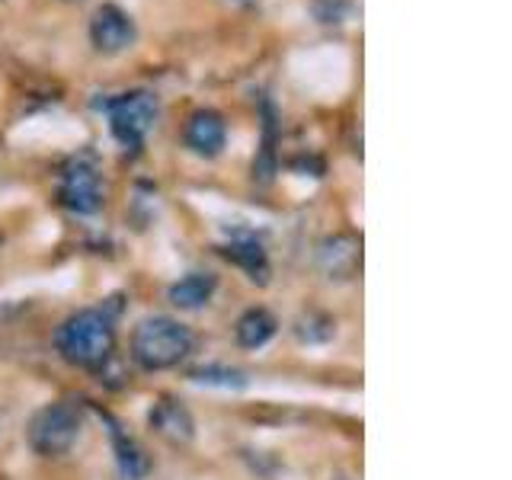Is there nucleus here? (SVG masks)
Returning a JSON list of instances; mask_svg holds the SVG:
<instances>
[{
	"mask_svg": "<svg viewBox=\"0 0 512 480\" xmlns=\"http://www.w3.org/2000/svg\"><path fill=\"white\" fill-rule=\"evenodd\" d=\"M55 343L64 362L77 368H103L116 352V327H112V317L106 311L87 308L64 320Z\"/></svg>",
	"mask_w": 512,
	"mask_h": 480,
	"instance_id": "f257e3e1",
	"label": "nucleus"
},
{
	"mask_svg": "<svg viewBox=\"0 0 512 480\" xmlns=\"http://www.w3.org/2000/svg\"><path fill=\"white\" fill-rule=\"evenodd\" d=\"M192 346H196V336L173 317H148L132 333V359L144 372H164V368L180 365Z\"/></svg>",
	"mask_w": 512,
	"mask_h": 480,
	"instance_id": "f03ea898",
	"label": "nucleus"
},
{
	"mask_svg": "<svg viewBox=\"0 0 512 480\" xmlns=\"http://www.w3.org/2000/svg\"><path fill=\"white\" fill-rule=\"evenodd\" d=\"M80 429H84V416H80V410L74 404H68V400H58V404H48L32 416L26 439L36 455L58 458L64 452H71L74 442L80 439Z\"/></svg>",
	"mask_w": 512,
	"mask_h": 480,
	"instance_id": "7ed1b4c3",
	"label": "nucleus"
},
{
	"mask_svg": "<svg viewBox=\"0 0 512 480\" xmlns=\"http://www.w3.org/2000/svg\"><path fill=\"white\" fill-rule=\"evenodd\" d=\"M103 106L109 112L112 135L119 138V144H125V148H132V151H138L144 144V138H148V132L157 122V112H160L157 100L148 90L122 93V96H116V100H109Z\"/></svg>",
	"mask_w": 512,
	"mask_h": 480,
	"instance_id": "20e7f679",
	"label": "nucleus"
},
{
	"mask_svg": "<svg viewBox=\"0 0 512 480\" xmlns=\"http://www.w3.org/2000/svg\"><path fill=\"white\" fill-rule=\"evenodd\" d=\"M61 205L71 208L74 215H93L103 205V189H100V173H96L90 157L71 160L61 173Z\"/></svg>",
	"mask_w": 512,
	"mask_h": 480,
	"instance_id": "39448f33",
	"label": "nucleus"
},
{
	"mask_svg": "<svg viewBox=\"0 0 512 480\" xmlns=\"http://www.w3.org/2000/svg\"><path fill=\"white\" fill-rule=\"evenodd\" d=\"M138 39V29H135V20L128 16L122 7L116 4H103L100 10L93 13L90 20V42L96 52L103 55H119L125 52L128 45Z\"/></svg>",
	"mask_w": 512,
	"mask_h": 480,
	"instance_id": "423d86ee",
	"label": "nucleus"
},
{
	"mask_svg": "<svg viewBox=\"0 0 512 480\" xmlns=\"http://www.w3.org/2000/svg\"><path fill=\"white\" fill-rule=\"evenodd\" d=\"M317 260L330 279H340V282L356 279V272L362 269V240L352 234L327 237L324 244H320Z\"/></svg>",
	"mask_w": 512,
	"mask_h": 480,
	"instance_id": "0eeeda50",
	"label": "nucleus"
},
{
	"mask_svg": "<svg viewBox=\"0 0 512 480\" xmlns=\"http://www.w3.org/2000/svg\"><path fill=\"white\" fill-rule=\"evenodd\" d=\"M148 420L157 436L173 445H186V442H192V436H196V420H192V413L173 397H160Z\"/></svg>",
	"mask_w": 512,
	"mask_h": 480,
	"instance_id": "6e6552de",
	"label": "nucleus"
},
{
	"mask_svg": "<svg viewBox=\"0 0 512 480\" xmlns=\"http://www.w3.org/2000/svg\"><path fill=\"white\" fill-rule=\"evenodd\" d=\"M224 141H228V128H224V119L215 109H199L189 116L186 125V144L202 157H215L221 154Z\"/></svg>",
	"mask_w": 512,
	"mask_h": 480,
	"instance_id": "1a4fd4ad",
	"label": "nucleus"
},
{
	"mask_svg": "<svg viewBox=\"0 0 512 480\" xmlns=\"http://www.w3.org/2000/svg\"><path fill=\"white\" fill-rule=\"evenodd\" d=\"M215 288H218V279L212 272H189L186 279L170 285V301L183 311H196L202 304H208V298L215 295Z\"/></svg>",
	"mask_w": 512,
	"mask_h": 480,
	"instance_id": "9d476101",
	"label": "nucleus"
},
{
	"mask_svg": "<svg viewBox=\"0 0 512 480\" xmlns=\"http://www.w3.org/2000/svg\"><path fill=\"white\" fill-rule=\"evenodd\" d=\"M112 445H116V461L125 480H144L151 474V458L138 439H132L119 426H112Z\"/></svg>",
	"mask_w": 512,
	"mask_h": 480,
	"instance_id": "9b49d317",
	"label": "nucleus"
},
{
	"mask_svg": "<svg viewBox=\"0 0 512 480\" xmlns=\"http://www.w3.org/2000/svg\"><path fill=\"white\" fill-rule=\"evenodd\" d=\"M276 330H279V320L272 317L266 308H250V311L240 314L234 336L244 349H260L272 340V336H276Z\"/></svg>",
	"mask_w": 512,
	"mask_h": 480,
	"instance_id": "f8f14e48",
	"label": "nucleus"
},
{
	"mask_svg": "<svg viewBox=\"0 0 512 480\" xmlns=\"http://www.w3.org/2000/svg\"><path fill=\"white\" fill-rule=\"evenodd\" d=\"M224 256H228L231 263H237L240 269L247 272L253 282H266L269 279V263H266V250L256 244V237H237L231 240L228 247H224Z\"/></svg>",
	"mask_w": 512,
	"mask_h": 480,
	"instance_id": "ddd939ff",
	"label": "nucleus"
},
{
	"mask_svg": "<svg viewBox=\"0 0 512 480\" xmlns=\"http://www.w3.org/2000/svg\"><path fill=\"white\" fill-rule=\"evenodd\" d=\"M192 381L199 384H215V388H247V375L240 372V368H231V365H205V368H196L192 372Z\"/></svg>",
	"mask_w": 512,
	"mask_h": 480,
	"instance_id": "4468645a",
	"label": "nucleus"
}]
</instances>
